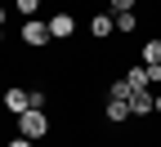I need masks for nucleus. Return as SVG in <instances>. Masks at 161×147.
<instances>
[{
  "label": "nucleus",
  "mask_w": 161,
  "mask_h": 147,
  "mask_svg": "<svg viewBox=\"0 0 161 147\" xmlns=\"http://www.w3.org/2000/svg\"><path fill=\"white\" fill-rule=\"evenodd\" d=\"M14 120H18V134H23V138H31V143H36V138H45V134L54 129V125H49V116H45V107H27L23 116H14Z\"/></svg>",
  "instance_id": "f257e3e1"
},
{
  "label": "nucleus",
  "mask_w": 161,
  "mask_h": 147,
  "mask_svg": "<svg viewBox=\"0 0 161 147\" xmlns=\"http://www.w3.org/2000/svg\"><path fill=\"white\" fill-rule=\"evenodd\" d=\"M18 36H23V45L27 49H40V45H49V23H40V18H23V31H18Z\"/></svg>",
  "instance_id": "f03ea898"
},
{
  "label": "nucleus",
  "mask_w": 161,
  "mask_h": 147,
  "mask_svg": "<svg viewBox=\"0 0 161 147\" xmlns=\"http://www.w3.org/2000/svg\"><path fill=\"white\" fill-rule=\"evenodd\" d=\"M152 112H157V89H134V94H130V116L143 120V116H152Z\"/></svg>",
  "instance_id": "7ed1b4c3"
},
{
  "label": "nucleus",
  "mask_w": 161,
  "mask_h": 147,
  "mask_svg": "<svg viewBox=\"0 0 161 147\" xmlns=\"http://www.w3.org/2000/svg\"><path fill=\"white\" fill-rule=\"evenodd\" d=\"M72 31H76V18H72V13H63V9H58V13L49 18V36H54V40H67Z\"/></svg>",
  "instance_id": "20e7f679"
},
{
  "label": "nucleus",
  "mask_w": 161,
  "mask_h": 147,
  "mask_svg": "<svg viewBox=\"0 0 161 147\" xmlns=\"http://www.w3.org/2000/svg\"><path fill=\"white\" fill-rule=\"evenodd\" d=\"M5 112H14V116L27 112V89H23V85H9V89H5Z\"/></svg>",
  "instance_id": "39448f33"
},
{
  "label": "nucleus",
  "mask_w": 161,
  "mask_h": 147,
  "mask_svg": "<svg viewBox=\"0 0 161 147\" xmlns=\"http://www.w3.org/2000/svg\"><path fill=\"white\" fill-rule=\"evenodd\" d=\"M90 36H98V40L116 36V13H94V23H90Z\"/></svg>",
  "instance_id": "423d86ee"
},
{
  "label": "nucleus",
  "mask_w": 161,
  "mask_h": 147,
  "mask_svg": "<svg viewBox=\"0 0 161 147\" xmlns=\"http://www.w3.org/2000/svg\"><path fill=\"white\" fill-rule=\"evenodd\" d=\"M103 116H108L112 125H125V120H130V98H108Z\"/></svg>",
  "instance_id": "0eeeda50"
},
{
  "label": "nucleus",
  "mask_w": 161,
  "mask_h": 147,
  "mask_svg": "<svg viewBox=\"0 0 161 147\" xmlns=\"http://www.w3.org/2000/svg\"><path fill=\"white\" fill-rule=\"evenodd\" d=\"M125 80H130V89H152V85H148V62L130 67V71H125Z\"/></svg>",
  "instance_id": "6e6552de"
},
{
  "label": "nucleus",
  "mask_w": 161,
  "mask_h": 147,
  "mask_svg": "<svg viewBox=\"0 0 161 147\" xmlns=\"http://www.w3.org/2000/svg\"><path fill=\"white\" fill-rule=\"evenodd\" d=\"M143 62H148V67H161V36L143 40Z\"/></svg>",
  "instance_id": "1a4fd4ad"
},
{
  "label": "nucleus",
  "mask_w": 161,
  "mask_h": 147,
  "mask_svg": "<svg viewBox=\"0 0 161 147\" xmlns=\"http://www.w3.org/2000/svg\"><path fill=\"white\" fill-rule=\"evenodd\" d=\"M134 27H139V13L130 9V13H116V31L121 36H134Z\"/></svg>",
  "instance_id": "9d476101"
},
{
  "label": "nucleus",
  "mask_w": 161,
  "mask_h": 147,
  "mask_svg": "<svg viewBox=\"0 0 161 147\" xmlns=\"http://www.w3.org/2000/svg\"><path fill=\"white\" fill-rule=\"evenodd\" d=\"M130 94H134V89H130V80H125V76L108 85V98H130Z\"/></svg>",
  "instance_id": "9b49d317"
},
{
  "label": "nucleus",
  "mask_w": 161,
  "mask_h": 147,
  "mask_svg": "<svg viewBox=\"0 0 161 147\" xmlns=\"http://www.w3.org/2000/svg\"><path fill=\"white\" fill-rule=\"evenodd\" d=\"M14 9L23 13V18H36V9H40V0H14Z\"/></svg>",
  "instance_id": "f8f14e48"
},
{
  "label": "nucleus",
  "mask_w": 161,
  "mask_h": 147,
  "mask_svg": "<svg viewBox=\"0 0 161 147\" xmlns=\"http://www.w3.org/2000/svg\"><path fill=\"white\" fill-rule=\"evenodd\" d=\"M108 5H112V13H130V9H134V0H108Z\"/></svg>",
  "instance_id": "ddd939ff"
},
{
  "label": "nucleus",
  "mask_w": 161,
  "mask_h": 147,
  "mask_svg": "<svg viewBox=\"0 0 161 147\" xmlns=\"http://www.w3.org/2000/svg\"><path fill=\"white\" fill-rule=\"evenodd\" d=\"M27 107H45V89H31L27 94Z\"/></svg>",
  "instance_id": "4468645a"
},
{
  "label": "nucleus",
  "mask_w": 161,
  "mask_h": 147,
  "mask_svg": "<svg viewBox=\"0 0 161 147\" xmlns=\"http://www.w3.org/2000/svg\"><path fill=\"white\" fill-rule=\"evenodd\" d=\"M5 147H31V138H23V134H18V143H5Z\"/></svg>",
  "instance_id": "2eb2a0df"
},
{
  "label": "nucleus",
  "mask_w": 161,
  "mask_h": 147,
  "mask_svg": "<svg viewBox=\"0 0 161 147\" xmlns=\"http://www.w3.org/2000/svg\"><path fill=\"white\" fill-rule=\"evenodd\" d=\"M5 18H9V9H5V5H0V27H5Z\"/></svg>",
  "instance_id": "dca6fc26"
},
{
  "label": "nucleus",
  "mask_w": 161,
  "mask_h": 147,
  "mask_svg": "<svg viewBox=\"0 0 161 147\" xmlns=\"http://www.w3.org/2000/svg\"><path fill=\"white\" fill-rule=\"evenodd\" d=\"M157 116H161V89H157Z\"/></svg>",
  "instance_id": "f3484780"
}]
</instances>
